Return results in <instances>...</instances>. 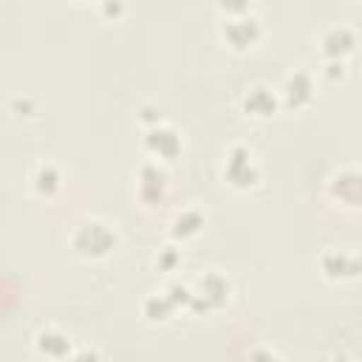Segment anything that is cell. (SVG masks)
I'll return each instance as SVG.
<instances>
[{
    "mask_svg": "<svg viewBox=\"0 0 362 362\" xmlns=\"http://www.w3.org/2000/svg\"><path fill=\"white\" fill-rule=\"evenodd\" d=\"M221 11H226V20L221 25V34L226 37V42L232 48H246L252 45L257 37H260V17L246 8L243 3H229V6H221Z\"/></svg>",
    "mask_w": 362,
    "mask_h": 362,
    "instance_id": "cell-1",
    "label": "cell"
},
{
    "mask_svg": "<svg viewBox=\"0 0 362 362\" xmlns=\"http://www.w3.org/2000/svg\"><path fill=\"white\" fill-rule=\"evenodd\" d=\"M71 246L82 257H105L116 249V229H110V223L96 221V218L82 221L71 235Z\"/></svg>",
    "mask_w": 362,
    "mask_h": 362,
    "instance_id": "cell-2",
    "label": "cell"
},
{
    "mask_svg": "<svg viewBox=\"0 0 362 362\" xmlns=\"http://www.w3.org/2000/svg\"><path fill=\"white\" fill-rule=\"evenodd\" d=\"M223 178L235 187V189H249L260 181V167L252 156V150L246 144H235L226 153V164H223Z\"/></svg>",
    "mask_w": 362,
    "mask_h": 362,
    "instance_id": "cell-3",
    "label": "cell"
},
{
    "mask_svg": "<svg viewBox=\"0 0 362 362\" xmlns=\"http://www.w3.org/2000/svg\"><path fill=\"white\" fill-rule=\"evenodd\" d=\"M229 291H232V283L218 274V272H209L201 277V286L198 291H192V300H189V308L192 311H209V308H218L229 300Z\"/></svg>",
    "mask_w": 362,
    "mask_h": 362,
    "instance_id": "cell-4",
    "label": "cell"
},
{
    "mask_svg": "<svg viewBox=\"0 0 362 362\" xmlns=\"http://www.w3.org/2000/svg\"><path fill=\"white\" fill-rule=\"evenodd\" d=\"M144 147H147L153 156H158V158H175L184 144H181V136H178V130H175L173 124L158 122V124L147 127V133H144Z\"/></svg>",
    "mask_w": 362,
    "mask_h": 362,
    "instance_id": "cell-5",
    "label": "cell"
},
{
    "mask_svg": "<svg viewBox=\"0 0 362 362\" xmlns=\"http://www.w3.org/2000/svg\"><path fill=\"white\" fill-rule=\"evenodd\" d=\"M139 198L150 206L167 198V173L156 161H147L139 167Z\"/></svg>",
    "mask_w": 362,
    "mask_h": 362,
    "instance_id": "cell-6",
    "label": "cell"
},
{
    "mask_svg": "<svg viewBox=\"0 0 362 362\" xmlns=\"http://www.w3.org/2000/svg\"><path fill=\"white\" fill-rule=\"evenodd\" d=\"M354 28H348V25H342V23H334V25H328L325 31H322V37H320V45H322V54L328 57V59H342L351 48H354Z\"/></svg>",
    "mask_w": 362,
    "mask_h": 362,
    "instance_id": "cell-7",
    "label": "cell"
},
{
    "mask_svg": "<svg viewBox=\"0 0 362 362\" xmlns=\"http://www.w3.org/2000/svg\"><path fill=\"white\" fill-rule=\"evenodd\" d=\"M328 189L337 201L348 204V206H356L359 204V173L354 167H342L331 175L328 181Z\"/></svg>",
    "mask_w": 362,
    "mask_h": 362,
    "instance_id": "cell-8",
    "label": "cell"
},
{
    "mask_svg": "<svg viewBox=\"0 0 362 362\" xmlns=\"http://www.w3.org/2000/svg\"><path fill=\"white\" fill-rule=\"evenodd\" d=\"M283 99L288 107H305L314 99V82L305 71H294L288 74L286 85H283Z\"/></svg>",
    "mask_w": 362,
    "mask_h": 362,
    "instance_id": "cell-9",
    "label": "cell"
},
{
    "mask_svg": "<svg viewBox=\"0 0 362 362\" xmlns=\"http://www.w3.org/2000/svg\"><path fill=\"white\" fill-rule=\"evenodd\" d=\"M243 110L252 113V116H260V119L272 116V113L277 110V96H274V90L266 88V85L249 88V93L243 96Z\"/></svg>",
    "mask_w": 362,
    "mask_h": 362,
    "instance_id": "cell-10",
    "label": "cell"
},
{
    "mask_svg": "<svg viewBox=\"0 0 362 362\" xmlns=\"http://www.w3.org/2000/svg\"><path fill=\"white\" fill-rule=\"evenodd\" d=\"M322 272L328 274V277H356V272H359V260L354 257V255H345V252H339V249H331V252H325L322 255Z\"/></svg>",
    "mask_w": 362,
    "mask_h": 362,
    "instance_id": "cell-11",
    "label": "cell"
},
{
    "mask_svg": "<svg viewBox=\"0 0 362 362\" xmlns=\"http://www.w3.org/2000/svg\"><path fill=\"white\" fill-rule=\"evenodd\" d=\"M37 351L51 359H65L71 354V339H68V334H62L57 328H45L37 334Z\"/></svg>",
    "mask_w": 362,
    "mask_h": 362,
    "instance_id": "cell-12",
    "label": "cell"
},
{
    "mask_svg": "<svg viewBox=\"0 0 362 362\" xmlns=\"http://www.w3.org/2000/svg\"><path fill=\"white\" fill-rule=\"evenodd\" d=\"M59 187H62V175H59V170H57L54 164L45 161V164H40V167L34 170V189H37L42 198L57 195Z\"/></svg>",
    "mask_w": 362,
    "mask_h": 362,
    "instance_id": "cell-13",
    "label": "cell"
},
{
    "mask_svg": "<svg viewBox=\"0 0 362 362\" xmlns=\"http://www.w3.org/2000/svg\"><path fill=\"white\" fill-rule=\"evenodd\" d=\"M201 226H204V212L195 206H187L173 218V235L175 238H192L201 232Z\"/></svg>",
    "mask_w": 362,
    "mask_h": 362,
    "instance_id": "cell-14",
    "label": "cell"
},
{
    "mask_svg": "<svg viewBox=\"0 0 362 362\" xmlns=\"http://www.w3.org/2000/svg\"><path fill=\"white\" fill-rule=\"evenodd\" d=\"M144 317L147 320H153V322H161V320H167L178 305L173 303V297L167 294V291H153L147 300H144Z\"/></svg>",
    "mask_w": 362,
    "mask_h": 362,
    "instance_id": "cell-15",
    "label": "cell"
},
{
    "mask_svg": "<svg viewBox=\"0 0 362 362\" xmlns=\"http://www.w3.org/2000/svg\"><path fill=\"white\" fill-rule=\"evenodd\" d=\"M178 260H181V252L175 249V246H164L161 252H158V257H156V263L161 266V269H173V266H178Z\"/></svg>",
    "mask_w": 362,
    "mask_h": 362,
    "instance_id": "cell-16",
    "label": "cell"
},
{
    "mask_svg": "<svg viewBox=\"0 0 362 362\" xmlns=\"http://www.w3.org/2000/svg\"><path fill=\"white\" fill-rule=\"evenodd\" d=\"M249 362H283V359H280L277 354H272L269 348H255V351H252V359H249Z\"/></svg>",
    "mask_w": 362,
    "mask_h": 362,
    "instance_id": "cell-17",
    "label": "cell"
},
{
    "mask_svg": "<svg viewBox=\"0 0 362 362\" xmlns=\"http://www.w3.org/2000/svg\"><path fill=\"white\" fill-rule=\"evenodd\" d=\"M65 362H99V356H96L93 351L82 348V351H76V354H68V356H65Z\"/></svg>",
    "mask_w": 362,
    "mask_h": 362,
    "instance_id": "cell-18",
    "label": "cell"
},
{
    "mask_svg": "<svg viewBox=\"0 0 362 362\" xmlns=\"http://www.w3.org/2000/svg\"><path fill=\"white\" fill-rule=\"evenodd\" d=\"M141 119H144V122H150V127H153V124H158V122H161V110H156V107L144 105V107H141Z\"/></svg>",
    "mask_w": 362,
    "mask_h": 362,
    "instance_id": "cell-19",
    "label": "cell"
},
{
    "mask_svg": "<svg viewBox=\"0 0 362 362\" xmlns=\"http://www.w3.org/2000/svg\"><path fill=\"white\" fill-rule=\"evenodd\" d=\"M342 68H345L342 59H328V65H325V76H331V79H334V76H342Z\"/></svg>",
    "mask_w": 362,
    "mask_h": 362,
    "instance_id": "cell-20",
    "label": "cell"
},
{
    "mask_svg": "<svg viewBox=\"0 0 362 362\" xmlns=\"http://www.w3.org/2000/svg\"><path fill=\"white\" fill-rule=\"evenodd\" d=\"M105 11H107V14H119V11H122V6H119V3H113V6H110V3H105Z\"/></svg>",
    "mask_w": 362,
    "mask_h": 362,
    "instance_id": "cell-21",
    "label": "cell"
}]
</instances>
